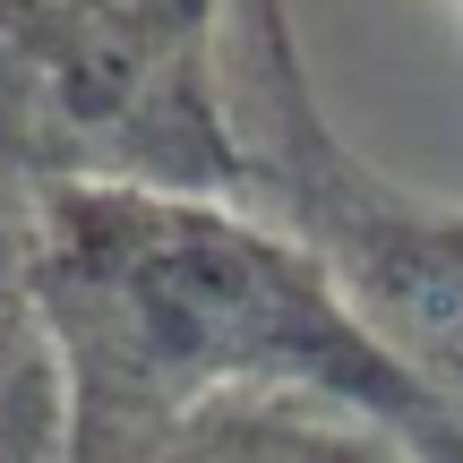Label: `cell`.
I'll list each match as a JSON object with an SVG mask.
<instances>
[{
    "mask_svg": "<svg viewBox=\"0 0 463 463\" xmlns=\"http://www.w3.org/2000/svg\"><path fill=\"white\" fill-rule=\"evenodd\" d=\"M34 309L78 386V420L137 455L181 420L326 403L412 463H463V403L378 344L344 283L258 206L129 181H61L34 215Z\"/></svg>",
    "mask_w": 463,
    "mask_h": 463,
    "instance_id": "6da1fadb",
    "label": "cell"
},
{
    "mask_svg": "<svg viewBox=\"0 0 463 463\" xmlns=\"http://www.w3.org/2000/svg\"><path fill=\"white\" fill-rule=\"evenodd\" d=\"M403 447L386 430H326L292 420V403H241V412H198L172 438L137 447L129 463H395Z\"/></svg>",
    "mask_w": 463,
    "mask_h": 463,
    "instance_id": "3957f363",
    "label": "cell"
},
{
    "mask_svg": "<svg viewBox=\"0 0 463 463\" xmlns=\"http://www.w3.org/2000/svg\"><path fill=\"white\" fill-rule=\"evenodd\" d=\"M223 120L241 129V189H258V215L317 249L344 300L378 326L386 352L463 386V215L412 198L386 172H369L326 129L300 52L283 34V0H223Z\"/></svg>",
    "mask_w": 463,
    "mask_h": 463,
    "instance_id": "7a4b0ae2",
    "label": "cell"
}]
</instances>
